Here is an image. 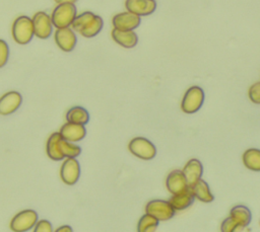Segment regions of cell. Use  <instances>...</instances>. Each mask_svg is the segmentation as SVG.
Here are the masks:
<instances>
[{
  "mask_svg": "<svg viewBox=\"0 0 260 232\" xmlns=\"http://www.w3.org/2000/svg\"><path fill=\"white\" fill-rule=\"evenodd\" d=\"M11 33L13 40L19 45H26L28 44L34 35V23L32 19L26 15L18 16L12 23Z\"/></svg>",
  "mask_w": 260,
  "mask_h": 232,
  "instance_id": "cell-1",
  "label": "cell"
},
{
  "mask_svg": "<svg viewBox=\"0 0 260 232\" xmlns=\"http://www.w3.org/2000/svg\"><path fill=\"white\" fill-rule=\"evenodd\" d=\"M77 15L74 3H60L51 14L52 23L56 28L71 26L75 16Z\"/></svg>",
  "mask_w": 260,
  "mask_h": 232,
  "instance_id": "cell-2",
  "label": "cell"
},
{
  "mask_svg": "<svg viewBox=\"0 0 260 232\" xmlns=\"http://www.w3.org/2000/svg\"><path fill=\"white\" fill-rule=\"evenodd\" d=\"M204 101V91L199 86H191L185 92L182 102L181 109L186 113H194L198 111Z\"/></svg>",
  "mask_w": 260,
  "mask_h": 232,
  "instance_id": "cell-3",
  "label": "cell"
},
{
  "mask_svg": "<svg viewBox=\"0 0 260 232\" xmlns=\"http://www.w3.org/2000/svg\"><path fill=\"white\" fill-rule=\"evenodd\" d=\"M129 151L142 160H151L156 155L155 146L146 138L135 137L128 144Z\"/></svg>",
  "mask_w": 260,
  "mask_h": 232,
  "instance_id": "cell-4",
  "label": "cell"
},
{
  "mask_svg": "<svg viewBox=\"0 0 260 232\" xmlns=\"http://www.w3.org/2000/svg\"><path fill=\"white\" fill-rule=\"evenodd\" d=\"M38 213L35 210L26 209L17 213L10 221V229L15 232L31 230L38 222Z\"/></svg>",
  "mask_w": 260,
  "mask_h": 232,
  "instance_id": "cell-5",
  "label": "cell"
},
{
  "mask_svg": "<svg viewBox=\"0 0 260 232\" xmlns=\"http://www.w3.org/2000/svg\"><path fill=\"white\" fill-rule=\"evenodd\" d=\"M175 209L169 201L152 200L145 206V213L152 215L159 221H167L174 217Z\"/></svg>",
  "mask_w": 260,
  "mask_h": 232,
  "instance_id": "cell-6",
  "label": "cell"
},
{
  "mask_svg": "<svg viewBox=\"0 0 260 232\" xmlns=\"http://www.w3.org/2000/svg\"><path fill=\"white\" fill-rule=\"evenodd\" d=\"M35 35L41 40L49 38L53 32V23L51 15L45 11H39L32 16Z\"/></svg>",
  "mask_w": 260,
  "mask_h": 232,
  "instance_id": "cell-7",
  "label": "cell"
},
{
  "mask_svg": "<svg viewBox=\"0 0 260 232\" xmlns=\"http://www.w3.org/2000/svg\"><path fill=\"white\" fill-rule=\"evenodd\" d=\"M80 176V165L76 158L67 157L60 168V177L65 184L73 185Z\"/></svg>",
  "mask_w": 260,
  "mask_h": 232,
  "instance_id": "cell-8",
  "label": "cell"
},
{
  "mask_svg": "<svg viewBox=\"0 0 260 232\" xmlns=\"http://www.w3.org/2000/svg\"><path fill=\"white\" fill-rule=\"evenodd\" d=\"M54 38L57 46L64 52L73 51L77 44L75 30L70 26L57 28L54 33Z\"/></svg>",
  "mask_w": 260,
  "mask_h": 232,
  "instance_id": "cell-9",
  "label": "cell"
},
{
  "mask_svg": "<svg viewBox=\"0 0 260 232\" xmlns=\"http://www.w3.org/2000/svg\"><path fill=\"white\" fill-rule=\"evenodd\" d=\"M140 17L141 16L127 10L114 15L112 19V23L114 28H117V29L134 30L136 27L139 26L141 22Z\"/></svg>",
  "mask_w": 260,
  "mask_h": 232,
  "instance_id": "cell-10",
  "label": "cell"
},
{
  "mask_svg": "<svg viewBox=\"0 0 260 232\" xmlns=\"http://www.w3.org/2000/svg\"><path fill=\"white\" fill-rule=\"evenodd\" d=\"M22 102V96L17 91H9L0 97V114L8 115L16 111Z\"/></svg>",
  "mask_w": 260,
  "mask_h": 232,
  "instance_id": "cell-11",
  "label": "cell"
},
{
  "mask_svg": "<svg viewBox=\"0 0 260 232\" xmlns=\"http://www.w3.org/2000/svg\"><path fill=\"white\" fill-rule=\"evenodd\" d=\"M166 186L173 195L182 192L190 187L183 171L179 169H175L169 173L166 179Z\"/></svg>",
  "mask_w": 260,
  "mask_h": 232,
  "instance_id": "cell-12",
  "label": "cell"
},
{
  "mask_svg": "<svg viewBox=\"0 0 260 232\" xmlns=\"http://www.w3.org/2000/svg\"><path fill=\"white\" fill-rule=\"evenodd\" d=\"M125 7L128 11L139 16H147L152 14L156 9L155 0H126Z\"/></svg>",
  "mask_w": 260,
  "mask_h": 232,
  "instance_id": "cell-13",
  "label": "cell"
},
{
  "mask_svg": "<svg viewBox=\"0 0 260 232\" xmlns=\"http://www.w3.org/2000/svg\"><path fill=\"white\" fill-rule=\"evenodd\" d=\"M59 133L61 134V137L63 139L74 143L84 139L86 135V130L84 125L67 122L60 128Z\"/></svg>",
  "mask_w": 260,
  "mask_h": 232,
  "instance_id": "cell-14",
  "label": "cell"
},
{
  "mask_svg": "<svg viewBox=\"0 0 260 232\" xmlns=\"http://www.w3.org/2000/svg\"><path fill=\"white\" fill-rule=\"evenodd\" d=\"M112 38L121 47L126 49L134 48L138 43V36L134 30H121L113 28L111 32Z\"/></svg>",
  "mask_w": 260,
  "mask_h": 232,
  "instance_id": "cell-15",
  "label": "cell"
},
{
  "mask_svg": "<svg viewBox=\"0 0 260 232\" xmlns=\"http://www.w3.org/2000/svg\"><path fill=\"white\" fill-rule=\"evenodd\" d=\"M182 171L188 181L189 186H191L201 178L203 174V165L198 159L192 158L185 164Z\"/></svg>",
  "mask_w": 260,
  "mask_h": 232,
  "instance_id": "cell-16",
  "label": "cell"
},
{
  "mask_svg": "<svg viewBox=\"0 0 260 232\" xmlns=\"http://www.w3.org/2000/svg\"><path fill=\"white\" fill-rule=\"evenodd\" d=\"M194 199H195V197L189 187L188 189H186L182 192L174 194L170 198L169 202L176 211H182V210H185L188 207H190L193 204Z\"/></svg>",
  "mask_w": 260,
  "mask_h": 232,
  "instance_id": "cell-17",
  "label": "cell"
},
{
  "mask_svg": "<svg viewBox=\"0 0 260 232\" xmlns=\"http://www.w3.org/2000/svg\"><path fill=\"white\" fill-rule=\"evenodd\" d=\"M61 138H62L61 134L59 132H56V133L51 134L47 140L46 152H47V155L49 156V158H51L52 160L60 161V160L64 159V156L61 153L60 145H59V141Z\"/></svg>",
  "mask_w": 260,
  "mask_h": 232,
  "instance_id": "cell-18",
  "label": "cell"
},
{
  "mask_svg": "<svg viewBox=\"0 0 260 232\" xmlns=\"http://www.w3.org/2000/svg\"><path fill=\"white\" fill-rule=\"evenodd\" d=\"M190 189L193 192L194 197L203 203H210L214 200V197L210 191L208 183L201 178L194 184H192L190 186Z\"/></svg>",
  "mask_w": 260,
  "mask_h": 232,
  "instance_id": "cell-19",
  "label": "cell"
},
{
  "mask_svg": "<svg viewBox=\"0 0 260 232\" xmlns=\"http://www.w3.org/2000/svg\"><path fill=\"white\" fill-rule=\"evenodd\" d=\"M230 216L240 225L242 229L247 227L251 222V211L243 205H238L232 208L230 212Z\"/></svg>",
  "mask_w": 260,
  "mask_h": 232,
  "instance_id": "cell-20",
  "label": "cell"
},
{
  "mask_svg": "<svg viewBox=\"0 0 260 232\" xmlns=\"http://www.w3.org/2000/svg\"><path fill=\"white\" fill-rule=\"evenodd\" d=\"M244 165L253 171H260V149L251 148L244 152L243 154Z\"/></svg>",
  "mask_w": 260,
  "mask_h": 232,
  "instance_id": "cell-21",
  "label": "cell"
},
{
  "mask_svg": "<svg viewBox=\"0 0 260 232\" xmlns=\"http://www.w3.org/2000/svg\"><path fill=\"white\" fill-rule=\"evenodd\" d=\"M66 121L70 123L85 125L89 121V113L82 106H73L67 111Z\"/></svg>",
  "mask_w": 260,
  "mask_h": 232,
  "instance_id": "cell-22",
  "label": "cell"
},
{
  "mask_svg": "<svg viewBox=\"0 0 260 232\" xmlns=\"http://www.w3.org/2000/svg\"><path fill=\"white\" fill-rule=\"evenodd\" d=\"M104 26V20L100 15H96L79 31V33L84 37H93L101 32Z\"/></svg>",
  "mask_w": 260,
  "mask_h": 232,
  "instance_id": "cell-23",
  "label": "cell"
},
{
  "mask_svg": "<svg viewBox=\"0 0 260 232\" xmlns=\"http://www.w3.org/2000/svg\"><path fill=\"white\" fill-rule=\"evenodd\" d=\"M158 222L159 220H157L155 217L145 213L138 221L137 230L138 232H152L157 228Z\"/></svg>",
  "mask_w": 260,
  "mask_h": 232,
  "instance_id": "cell-24",
  "label": "cell"
},
{
  "mask_svg": "<svg viewBox=\"0 0 260 232\" xmlns=\"http://www.w3.org/2000/svg\"><path fill=\"white\" fill-rule=\"evenodd\" d=\"M59 145H60L61 153L64 156V158H67V157L76 158L81 153V148L78 145L72 144V142H69L63 138L60 139Z\"/></svg>",
  "mask_w": 260,
  "mask_h": 232,
  "instance_id": "cell-25",
  "label": "cell"
},
{
  "mask_svg": "<svg viewBox=\"0 0 260 232\" xmlns=\"http://www.w3.org/2000/svg\"><path fill=\"white\" fill-rule=\"evenodd\" d=\"M94 16H95V14L93 12H91V11H84V12H82V13H80V14L75 16V18H74V20H73V22L71 24V27L75 31L79 32Z\"/></svg>",
  "mask_w": 260,
  "mask_h": 232,
  "instance_id": "cell-26",
  "label": "cell"
},
{
  "mask_svg": "<svg viewBox=\"0 0 260 232\" xmlns=\"http://www.w3.org/2000/svg\"><path fill=\"white\" fill-rule=\"evenodd\" d=\"M242 228L240 225L230 216L226 219H224L220 225V230L222 232H234L237 230H241Z\"/></svg>",
  "mask_w": 260,
  "mask_h": 232,
  "instance_id": "cell-27",
  "label": "cell"
},
{
  "mask_svg": "<svg viewBox=\"0 0 260 232\" xmlns=\"http://www.w3.org/2000/svg\"><path fill=\"white\" fill-rule=\"evenodd\" d=\"M249 98L253 103L260 104V81L254 83L250 88L248 92Z\"/></svg>",
  "mask_w": 260,
  "mask_h": 232,
  "instance_id": "cell-28",
  "label": "cell"
},
{
  "mask_svg": "<svg viewBox=\"0 0 260 232\" xmlns=\"http://www.w3.org/2000/svg\"><path fill=\"white\" fill-rule=\"evenodd\" d=\"M9 58V47L7 43L0 38V68L4 67Z\"/></svg>",
  "mask_w": 260,
  "mask_h": 232,
  "instance_id": "cell-29",
  "label": "cell"
},
{
  "mask_svg": "<svg viewBox=\"0 0 260 232\" xmlns=\"http://www.w3.org/2000/svg\"><path fill=\"white\" fill-rule=\"evenodd\" d=\"M35 232H52L53 227L52 224L47 220H40L36 223L34 227Z\"/></svg>",
  "mask_w": 260,
  "mask_h": 232,
  "instance_id": "cell-30",
  "label": "cell"
},
{
  "mask_svg": "<svg viewBox=\"0 0 260 232\" xmlns=\"http://www.w3.org/2000/svg\"><path fill=\"white\" fill-rule=\"evenodd\" d=\"M56 231L57 232H69V231H72V228L69 225H63L60 228L56 229Z\"/></svg>",
  "mask_w": 260,
  "mask_h": 232,
  "instance_id": "cell-31",
  "label": "cell"
},
{
  "mask_svg": "<svg viewBox=\"0 0 260 232\" xmlns=\"http://www.w3.org/2000/svg\"><path fill=\"white\" fill-rule=\"evenodd\" d=\"M57 4H60V3H75L77 2V0H54Z\"/></svg>",
  "mask_w": 260,
  "mask_h": 232,
  "instance_id": "cell-32",
  "label": "cell"
}]
</instances>
